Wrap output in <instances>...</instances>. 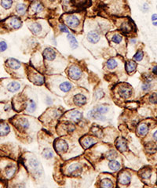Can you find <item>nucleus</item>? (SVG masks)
Wrapping results in <instances>:
<instances>
[{"mask_svg":"<svg viewBox=\"0 0 157 188\" xmlns=\"http://www.w3.org/2000/svg\"><path fill=\"white\" fill-rule=\"evenodd\" d=\"M1 6L5 10H10L13 6V0H1Z\"/></svg>","mask_w":157,"mask_h":188,"instance_id":"obj_34","label":"nucleus"},{"mask_svg":"<svg viewBox=\"0 0 157 188\" xmlns=\"http://www.w3.org/2000/svg\"><path fill=\"white\" fill-rule=\"evenodd\" d=\"M16 111L13 110L12 103L1 102L0 101V121L10 119L14 116Z\"/></svg>","mask_w":157,"mask_h":188,"instance_id":"obj_5","label":"nucleus"},{"mask_svg":"<svg viewBox=\"0 0 157 188\" xmlns=\"http://www.w3.org/2000/svg\"><path fill=\"white\" fill-rule=\"evenodd\" d=\"M42 10H43V6L39 2H35L30 7V12L32 13H39L42 12Z\"/></svg>","mask_w":157,"mask_h":188,"instance_id":"obj_24","label":"nucleus"},{"mask_svg":"<svg viewBox=\"0 0 157 188\" xmlns=\"http://www.w3.org/2000/svg\"><path fill=\"white\" fill-rule=\"evenodd\" d=\"M96 142H97L96 141V139H94V138H93V137H83V138L80 140V143H81L82 146H83L85 149L91 147L92 145H93V144H95Z\"/></svg>","mask_w":157,"mask_h":188,"instance_id":"obj_17","label":"nucleus"},{"mask_svg":"<svg viewBox=\"0 0 157 188\" xmlns=\"http://www.w3.org/2000/svg\"><path fill=\"white\" fill-rule=\"evenodd\" d=\"M119 183L122 185H127L130 183V176L127 173L123 172L119 176Z\"/></svg>","mask_w":157,"mask_h":188,"instance_id":"obj_23","label":"nucleus"},{"mask_svg":"<svg viewBox=\"0 0 157 188\" xmlns=\"http://www.w3.org/2000/svg\"><path fill=\"white\" fill-rule=\"evenodd\" d=\"M74 103L78 107H82L86 104V97L82 93H78L74 96Z\"/></svg>","mask_w":157,"mask_h":188,"instance_id":"obj_20","label":"nucleus"},{"mask_svg":"<svg viewBox=\"0 0 157 188\" xmlns=\"http://www.w3.org/2000/svg\"><path fill=\"white\" fill-rule=\"evenodd\" d=\"M123 35L120 33H114V34L111 36V41L112 42L115 44H120L123 42Z\"/></svg>","mask_w":157,"mask_h":188,"instance_id":"obj_26","label":"nucleus"},{"mask_svg":"<svg viewBox=\"0 0 157 188\" xmlns=\"http://www.w3.org/2000/svg\"><path fill=\"white\" fill-rule=\"evenodd\" d=\"M46 102H47V105H50V104H52V103H53V100H52L51 98L47 96V97H46Z\"/></svg>","mask_w":157,"mask_h":188,"instance_id":"obj_44","label":"nucleus"},{"mask_svg":"<svg viewBox=\"0 0 157 188\" xmlns=\"http://www.w3.org/2000/svg\"><path fill=\"white\" fill-rule=\"evenodd\" d=\"M121 167L120 163L119 161H115V160H112L108 162V168L112 170V171H118L120 170Z\"/></svg>","mask_w":157,"mask_h":188,"instance_id":"obj_27","label":"nucleus"},{"mask_svg":"<svg viewBox=\"0 0 157 188\" xmlns=\"http://www.w3.org/2000/svg\"><path fill=\"white\" fill-rule=\"evenodd\" d=\"M67 39H68V41H69L71 49H75L78 47V42H77V40H76V39L75 38V36H74L73 35L71 34V33L67 34Z\"/></svg>","mask_w":157,"mask_h":188,"instance_id":"obj_25","label":"nucleus"},{"mask_svg":"<svg viewBox=\"0 0 157 188\" xmlns=\"http://www.w3.org/2000/svg\"><path fill=\"white\" fill-rule=\"evenodd\" d=\"M120 29L123 32H130L134 29V26H133V23L130 20H124L120 25Z\"/></svg>","mask_w":157,"mask_h":188,"instance_id":"obj_22","label":"nucleus"},{"mask_svg":"<svg viewBox=\"0 0 157 188\" xmlns=\"http://www.w3.org/2000/svg\"><path fill=\"white\" fill-rule=\"evenodd\" d=\"M54 148L56 150V151L58 152L59 154H63V153H65L68 151L69 145H68L65 140L58 139H57L55 143H54Z\"/></svg>","mask_w":157,"mask_h":188,"instance_id":"obj_10","label":"nucleus"},{"mask_svg":"<svg viewBox=\"0 0 157 188\" xmlns=\"http://www.w3.org/2000/svg\"><path fill=\"white\" fill-rule=\"evenodd\" d=\"M152 72H153L154 74H156V75H157V65L153 68V69H152Z\"/></svg>","mask_w":157,"mask_h":188,"instance_id":"obj_46","label":"nucleus"},{"mask_svg":"<svg viewBox=\"0 0 157 188\" xmlns=\"http://www.w3.org/2000/svg\"><path fill=\"white\" fill-rule=\"evenodd\" d=\"M10 125L5 120L0 121V137H6L10 132Z\"/></svg>","mask_w":157,"mask_h":188,"instance_id":"obj_12","label":"nucleus"},{"mask_svg":"<svg viewBox=\"0 0 157 188\" xmlns=\"http://www.w3.org/2000/svg\"><path fill=\"white\" fill-rule=\"evenodd\" d=\"M64 23L68 27L73 30H76L80 24V20L76 14H66L63 17Z\"/></svg>","mask_w":157,"mask_h":188,"instance_id":"obj_6","label":"nucleus"},{"mask_svg":"<svg viewBox=\"0 0 157 188\" xmlns=\"http://www.w3.org/2000/svg\"><path fill=\"white\" fill-rule=\"evenodd\" d=\"M148 130H149V128H148L147 125L142 123L137 128V133L140 135V136H142L143 137V136H145L147 133Z\"/></svg>","mask_w":157,"mask_h":188,"instance_id":"obj_32","label":"nucleus"},{"mask_svg":"<svg viewBox=\"0 0 157 188\" xmlns=\"http://www.w3.org/2000/svg\"><path fill=\"white\" fill-rule=\"evenodd\" d=\"M50 1H54V0H50Z\"/></svg>","mask_w":157,"mask_h":188,"instance_id":"obj_50","label":"nucleus"},{"mask_svg":"<svg viewBox=\"0 0 157 188\" xmlns=\"http://www.w3.org/2000/svg\"><path fill=\"white\" fill-rule=\"evenodd\" d=\"M28 27L30 29V31L35 35L39 34L40 32H42V25L39 22H32L29 25H28Z\"/></svg>","mask_w":157,"mask_h":188,"instance_id":"obj_19","label":"nucleus"},{"mask_svg":"<svg viewBox=\"0 0 157 188\" xmlns=\"http://www.w3.org/2000/svg\"><path fill=\"white\" fill-rule=\"evenodd\" d=\"M153 138L157 141V131H156V132L153 133Z\"/></svg>","mask_w":157,"mask_h":188,"instance_id":"obj_48","label":"nucleus"},{"mask_svg":"<svg viewBox=\"0 0 157 188\" xmlns=\"http://www.w3.org/2000/svg\"><path fill=\"white\" fill-rule=\"evenodd\" d=\"M6 71L13 78H23L24 77V69L22 64L17 59L9 58L5 62Z\"/></svg>","mask_w":157,"mask_h":188,"instance_id":"obj_4","label":"nucleus"},{"mask_svg":"<svg viewBox=\"0 0 157 188\" xmlns=\"http://www.w3.org/2000/svg\"><path fill=\"white\" fill-rule=\"evenodd\" d=\"M118 66V62L115 58L109 59L106 63V68L109 70H113Z\"/></svg>","mask_w":157,"mask_h":188,"instance_id":"obj_31","label":"nucleus"},{"mask_svg":"<svg viewBox=\"0 0 157 188\" xmlns=\"http://www.w3.org/2000/svg\"><path fill=\"white\" fill-rule=\"evenodd\" d=\"M21 89V84L13 78L0 79V101L7 102Z\"/></svg>","mask_w":157,"mask_h":188,"instance_id":"obj_1","label":"nucleus"},{"mask_svg":"<svg viewBox=\"0 0 157 188\" xmlns=\"http://www.w3.org/2000/svg\"><path fill=\"white\" fill-rule=\"evenodd\" d=\"M8 48L7 43L4 40H0V53L5 52Z\"/></svg>","mask_w":157,"mask_h":188,"instance_id":"obj_38","label":"nucleus"},{"mask_svg":"<svg viewBox=\"0 0 157 188\" xmlns=\"http://www.w3.org/2000/svg\"><path fill=\"white\" fill-rule=\"evenodd\" d=\"M59 29H60L61 32H63V33H67V34L70 33L69 27H67L66 25H62V24H60V25H59Z\"/></svg>","mask_w":157,"mask_h":188,"instance_id":"obj_39","label":"nucleus"},{"mask_svg":"<svg viewBox=\"0 0 157 188\" xmlns=\"http://www.w3.org/2000/svg\"><path fill=\"white\" fill-rule=\"evenodd\" d=\"M87 117L91 119H95L98 120V121H105L106 118L105 117V115H101L100 113H98V111H96L94 110V108H93L92 110L89 111L87 113Z\"/></svg>","mask_w":157,"mask_h":188,"instance_id":"obj_15","label":"nucleus"},{"mask_svg":"<svg viewBox=\"0 0 157 188\" xmlns=\"http://www.w3.org/2000/svg\"><path fill=\"white\" fill-rule=\"evenodd\" d=\"M72 3L77 7H85L90 4V0H72Z\"/></svg>","mask_w":157,"mask_h":188,"instance_id":"obj_30","label":"nucleus"},{"mask_svg":"<svg viewBox=\"0 0 157 188\" xmlns=\"http://www.w3.org/2000/svg\"><path fill=\"white\" fill-rule=\"evenodd\" d=\"M104 96V93L103 91L101 90V89H99L94 94V98H95L96 100H99V99H101V98Z\"/></svg>","mask_w":157,"mask_h":188,"instance_id":"obj_40","label":"nucleus"},{"mask_svg":"<svg viewBox=\"0 0 157 188\" xmlns=\"http://www.w3.org/2000/svg\"><path fill=\"white\" fill-rule=\"evenodd\" d=\"M136 67H137V64H136L134 61H130L127 62V64H126V70H127L128 73L130 74L132 73L133 71H135Z\"/></svg>","mask_w":157,"mask_h":188,"instance_id":"obj_29","label":"nucleus"},{"mask_svg":"<svg viewBox=\"0 0 157 188\" xmlns=\"http://www.w3.org/2000/svg\"><path fill=\"white\" fill-rule=\"evenodd\" d=\"M43 56L47 61H53L57 57L56 50L51 47H48L43 51Z\"/></svg>","mask_w":157,"mask_h":188,"instance_id":"obj_13","label":"nucleus"},{"mask_svg":"<svg viewBox=\"0 0 157 188\" xmlns=\"http://www.w3.org/2000/svg\"><path fill=\"white\" fill-rule=\"evenodd\" d=\"M28 78L32 83L40 86L44 83V78L39 73L35 71L34 69H28Z\"/></svg>","mask_w":157,"mask_h":188,"instance_id":"obj_7","label":"nucleus"},{"mask_svg":"<svg viewBox=\"0 0 157 188\" xmlns=\"http://www.w3.org/2000/svg\"><path fill=\"white\" fill-rule=\"evenodd\" d=\"M26 10H27V7L25 4L23 3H20L16 7V11L17 12V13L20 15H24L26 13Z\"/></svg>","mask_w":157,"mask_h":188,"instance_id":"obj_35","label":"nucleus"},{"mask_svg":"<svg viewBox=\"0 0 157 188\" xmlns=\"http://www.w3.org/2000/svg\"><path fill=\"white\" fill-rule=\"evenodd\" d=\"M119 93H120V95L122 97L127 99V98L130 97V96H131V94H132V89L128 86H123L120 89Z\"/></svg>","mask_w":157,"mask_h":188,"instance_id":"obj_18","label":"nucleus"},{"mask_svg":"<svg viewBox=\"0 0 157 188\" xmlns=\"http://www.w3.org/2000/svg\"><path fill=\"white\" fill-rule=\"evenodd\" d=\"M101 187H113V183L111 180L108 178H105L101 182Z\"/></svg>","mask_w":157,"mask_h":188,"instance_id":"obj_36","label":"nucleus"},{"mask_svg":"<svg viewBox=\"0 0 157 188\" xmlns=\"http://www.w3.org/2000/svg\"><path fill=\"white\" fill-rule=\"evenodd\" d=\"M149 100L153 104H157V93H152L150 96Z\"/></svg>","mask_w":157,"mask_h":188,"instance_id":"obj_41","label":"nucleus"},{"mask_svg":"<svg viewBox=\"0 0 157 188\" xmlns=\"http://www.w3.org/2000/svg\"><path fill=\"white\" fill-rule=\"evenodd\" d=\"M42 156L45 159L50 160V159L54 158V154L51 149H50V148H45L42 152Z\"/></svg>","mask_w":157,"mask_h":188,"instance_id":"obj_28","label":"nucleus"},{"mask_svg":"<svg viewBox=\"0 0 157 188\" xmlns=\"http://www.w3.org/2000/svg\"><path fill=\"white\" fill-rule=\"evenodd\" d=\"M94 110L101 115H105L109 111V108H108V106L106 105H98L94 108Z\"/></svg>","mask_w":157,"mask_h":188,"instance_id":"obj_33","label":"nucleus"},{"mask_svg":"<svg viewBox=\"0 0 157 188\" xmlns=\"http://www.w3.org/2000/svg\"><path fill=\"white\" fill-rule=\"evenodd\" d=\"M152 25H154V26H157V21H154V22H152Z\"/></svg>","mask_w":157,"mask_h":188,"instance_id":"obj_49","label":"nucleus"},{"mask_svg":"<svg viewBox=\"0 0 157 188\" xmlns=\"http://www.w3.org/2000/svg\"><path fill=\"white\" fill-rule=\"evenodd\" d=\"M115 147L121 152H124L127 150V144L125 139H123L122 137H120L116 139L115 141Z\"/></svg>","mask_w":157,"mask_h":188,"instance_id":"obj_16","label":"nucleus"},{"mask_svg":"<svg viewBox=\"0 0 157 188\" xmlns=\"http://www.w3.org/2000/svg\"><path fill=\"white\" fill-rule=\"evenodd\" d=\"M67 173L69 176H78L79 174L81 173L82 171V165L79 163H72L68 167Z\"/></svg>","mask_w":157,"mask_h":188,"instance_id":"obj_9","label":"nucleus"},{"mask_svg":"<svg viewBox=\"0 0 157 188\" xmlns=\"http://www.w3.org/2000/svg\"><path fill=\"white\" fill-rule=\"evenodd\" d=\"M143 56H144L143 52L141 50H138L134 56V60L136 61H141L143 59Z\"/></svg>","mask_w":157,"mask_h":188,"instance_id":"obj_37","label":"nucleus"},{"mask_svg":"<svg viewBox=\"0 0 157 188\" xmlns=\"http://www.w3.org/2000/svg\"><path fill=\"white\" fill-rule=\"evenodd\" d=\"M69 76L73 80H78L82 76L81 69L76 65H72L69 70Z\"/></svg>","mask_w":157,"mask_h":188,"instance_id":"obj_11","label":"nucleus"},{"mask_svg":"<svg viewBox=\"0 0 157 188\" xmlns=\"http://www.w3.org/2000/svg\"><path fill=\"white\" fill-rule=\"evenodd\" d=\"M152 21L154 22V21H157V14L156 13H154V14L152 15Z\"/></svg>","mask_w":157,"mask_h":188,"instance_id":"obj_45","label":"nucleus"},{"mask_svg":"<svg viewBox=\"0 0 157 188\" xmlns=\"http://www.w3.org/2000/svg\"><path fill=\"white\" fill-rule=\"evenodd\" d=\"M23 162L28 169V171L32 174L35 179H40L43 176V170L42 165L39 159L32 154H26L23 157Z\"/></svg>","mask_w":157,"mask_h":188,"instance_id":"obj_3","label":"nucleus"},{"mask_svg":"<svg viewBox=\"0 0 157 188\" xmlns=\"http://www.w3.org/2000/svg\"><path fill=\"white\" fill-rule=\"evenodd\" d=\"M67 117L69 118V119L75 121V122H78L79 120L82 119L83 118V114L80 111H78V110H73L69 112Z\"/></svg>","mask_w":157,"mask_h":188,"instance_id":"obj_21","label":"nucleus"},{"mask_svg":"<svg viewBox=\"0 0 157 188\" xmlns=\"http://www.w3.org/2000/svg\"><path fill=\"white\" fill-rule=\"evenodd\" d=\"M17 169V161L8 157H0V182L7 183L12 180Z\"/></svg>","mask_w":157,"mask_h":188,"instance_id":"obj_2","label":"nucleus"},{"mask_svg":"<svg viewBox=\"0 0 157 188\" xmlns=\"http://www.w3.org/2000/svg\"><path fill=\"white\" fill-rule=\"evenodd\" d=\"M150 86H151V85H150V84H149V82L145 83V84H143L142 89H143V90H144V91L148 90V89H149Z\"/></svg>","mask_w":157,"mask_h":188,"instance_id":"obj_43","label":"nucleus"},{"mask_svg":"<svg viewBox=\"0 0 157 188\" xmlns=\"http://www.w3.org/2000/svg\"><path fill=\"white\" fill-rule=\"evenodd\" d=\"M143 8H144V9H145V10H144V11H146V10H149V5H148L147 3H145V5H144V6H143Z\"/></svg>","mask_w":157,"mask_h":188,"instance_id":"obj_47","label":"nucleus"},{"mask_svg":"<svg viewBox=\"0 0 157 188\" xmlns=\"http://www.w3.org/2000/svg\"><path fill=\"white\" fill-rule=\"evenodd\" d=\"M150 176H151V171H150V170H146V171H145L141 174V176H142V178L144 179L149 178Z\"/></svg>","mask_w":157,"mask_h":188,"instance_id":"obj_42","label":"nucleus"},{"mask_svg":"<svg viewBox=\"0 0 157 188\" xmlns=\"http://www.w3.org/2000/svg\"><path fill=\"white\" fill-rule=\"evenodd\" d=\"M100 38H101L100 34L97 31H91V32H88V34L86 35V39L89 41V42H91L92 44L98 43L100 40Z\"/></svg>","mask_w":157,"mask_h":188,"instance_id":"obj_14","label":"nucleus"},{"mask_svg":"<svg viewBox=\"0 0 157 188\" xmlns=\"http://www.w3.org/2000/svg\"><path fill=\"white\" fill-rule=\"evenodd\" d=\"M4 25L10 29H18L22 26V21L19 17H11L4 21Z\"/></svg>","mask_w":157,"mask_h":188,"instance_id":"obj_8","label":"nucleus"}]
</instances>
